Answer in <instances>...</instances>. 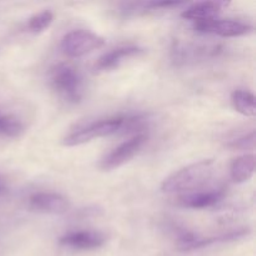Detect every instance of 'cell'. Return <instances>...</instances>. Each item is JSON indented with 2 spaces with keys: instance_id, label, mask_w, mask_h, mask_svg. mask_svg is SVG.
Segmentation results:
<instances>
[{
  "instance_id": "obj_6",
  "label": "cell",
  "mask_w": 256,
  "mask_h": 256,
  "mask_svg": "<svg viewBox=\"0 0 256 256\" xmlns=\"http://www.w3.org/2000/svg\"><path fill=\"white\" fill-rule=\"evenodd\" d=\"M194 30L200 34L216 35L220 38H240L254 32V26L249 22L232 19H212L195 22Z\"/></svg>"
},
{
  "instance_id": "obj_10",
  "label": "cell",
  "mask_w": 256,
  "mask_h": 256,
  "mask_svg": "<svg viewBox=\"0 0 256 256\" xmlns=\"http://www.w3.org/2000/svg\"><path fill=\"white\" fill-rule=\"evenodd\" d=\"M225 189H212L209 192H192L179 195L174 204L182 209L202 210L219 204L225 198Z\"/></svg>"
},
{
  "instance_id": "obj_5",
  "label": "cell",
  "mask_w": 256,
  "mask_h": 256,
  "mask_svg": "<svg viewBox=\"0 0 256 256\" xmlns=\"http://www.w3.org/2000/svg\"><path fill=\"white\" fill-rule=\"evenodd\" d=\"M148 142V135L146 134H138L130 138L129 140L120 144L119 146L115 148L114 150L109 152L106 156H104L100 162V169L102 172H112L115 169L124 166L125 164L134 159L145 144Z\"/></svg>"
},
{
  "instance_id": "obj_12",
  "label": "cell",
  "mask_w": 256,
  "mask_h": 256,
  "mask_svg": "<svg viewBox=\"0 0 256 256\" xmlns=\"http://www.w3.org/2000/svg\"><path fill=\"white\" fill-rule=\"evenodd\" d=\"M229 5L226 2H202L188 6L182 12V18L189 22H202L206 20L218 19L220 12Z\"/></svg>"
},
{
  "instance_id": "obj_4",
  "label": "cell",
  "mask_w": 256,
  "mask_h": 256,
  "mask_svg": "<svg viewBox=\"0 0 256 256\" xmlns=\"http://www.w3.org/2000/svg\"><path fill=\"white\" fill-rule=\"evenodd\" d=\"M105 44L106 42L100 35L89 32V30L78 29L68 32L62 38L60 48L68 58L78 59V58L85 56L95 50L102 49L105 46Z\"/></svg>"
},
{
  "instance_id": "obj_18",
  "label": "cell",
  "mask_w": 256,
  "mask_h": 256,
  "mask_svg": "<svg viewBox=\"0 0 256 256\" xmlns=\"http://www.w3.org/2000/svg\"><path fill=\"white\" fill-rule=\"evenodd\" d=\"M2 192V184H0V192Z\"/></svg>"
},
{
  "instance_id": "obj_8",
  "label": "cell",
  "mask_w": 256,
  "mask_h": 256,
  "mask_svg": "<svg viewBox=\"0 0 256 256\" xmlns=\"http://www.w3.org/2000/svg\"><path fill=\"white\" fill-rule=\"evenodd\" d=\"M106 238L102 232L94 230H82L65 234L59 239L60 246L76 252H89L104 246Z\"/></svg>"
},
{
  "instance_id": "obj_16",
  "label": "cell",
  "mask_w": 256,
  "mask_h": 256,
  "mask_svg": "<svg viewBox=\"0 0 256 256\" xmlns=\"http://www.w3.org/2000/svg\"><path fill=\"white\" fill-rule=\"evenodd\" d=\"M52 22H54V14L50 10H44L28 20L26 29L32 34H40L46 32L52 26Z\"/></svg>"
},
{
  "instance_id": "obj_1",
  "label": "cell",
  "mask_w": 256,
  "mask_h": 256,
  "mask_svg": "<svg viewBox=\"0 0 256 256\" xmlns=\"http://www.w3.org/2000/svg\"><path fill=\"white\" fill-rule=\"evenodd\" d=\"M215 170L212 159L194 162L178 172H172L162 184V192L165 194H188L198 192L202 185L212 179Z\"/></svg>"
},
{
  "instance_id": "obj_15",
  "label": "cell",
  "mask_w": 256,
  "mask_h": 256,
  "mask_svg": "<svg viewBox=\"0 0 256 256\" xmlns=\"http://www.w3.org/2000/svg\"><path fill=\"white\" fill-rule=\"evenodd\" d=\"M25 132V128L19 119L12 115L0 114V136L16 139L22 136Z\"/></svg>"
},
{
  "instance_id": "obj_7",
  "label": "cell",
  "mask_w": 256,
  "mask_h": 256,
  "mask_svg": "<svg viewBox=\"0 0 256 256\" xmlns=\"http://www.w3.org/2000/svg\"><path fill=\"white\" fill-rule=\"evenodd\" d=\"M29 209L38 214L64 215L70 210V202L56 192H36L29 198Z\"/></svg>"
},
{
  "instance_id": "obj_17",
  "label": "cell",
  "mask_w": 256,
  "mask_h": 256,
  "mask_svg": "<svg viewBox=\"0 0 256 256\" xmlns=\"http://www.w3.org/2000/svg\"><path fill=\"white\" fill-rule=\"evenodd\" d=\"M255 142H256V135L254 130H252V132H250L249 134L242 135V136L232 140L226 146L232 150H238V152H248V150L255 149Z\"/></svg>"
},
{
  "instance_id": "obj_2",
  "label": "cell",
  "mask_w": 256,
  "mask_h": 256,
  "mask_svg": "<svg viewBox=\"0 0 256 256\" xmlns=\"http://www.w3.org/2000/svg\"><path fill=\"white\" fill-rule=\"evenodd\" d=\"M49 82L55 94L66 104L78 105L84 99V80L72 65L65 62L55 65L50 72Z\"/></svg>"
},
{
  "instance_id": "obj_13",
  "label": "cell",
  "mask_w": 256,
  "mask_h": 256,
  "mask_svg": "<svg viewBox=\"0 0 256 256\" xmlns=\"http://www.w3.org/2000/svg\"><path fill=\"white\" fill-rule=\"evenodd\" d=\"M256 158L254 154H246L236 158L230 166V176L236 184L250 182L255 174Z\"/></svg>"
},
{
  "instance_id": "obj_14",
  "label": "cell",
  "mask_w": 256,
  "mask_h": 256,
  "mask_svg": "<svg viewBox=\"0 0 256 256\" xmlns=\"http://www.w3.org/2000/svg\"><path fill=\"white\" fill-rule=\"evenodd\" d=\"M232 104L234 109L244 116L254 118L256 115L255 95L249 90H235L232 94Z\"/></svg>"
},
{
  "instance_id": "obj_9",
  "label": "cell",
  "mask_w": 256,
  "mask_h": 256,
  "mask_svg": "<svg viewBox=\"0 0 256 256\" xmlns=\"http://www.w3.org/2000/svg\"><path fill=\"white\" fill-rule=\"evenodd\" d=\"M144 52L145 50L142 48L136 46V45L119 46L116 49H112V52H108L104 55H102L95 62L94 70L95 72H112V70L119 69L125 62L134 59V58H139Z\"/></svg>"
},
{
  "instance_id": "obj_11",
  "label": "cell",
  "mask_w": 256,
  "mask_h": 256,
  "mask_svg": "<svg viewBox=\"0 0 256 256\" xmlns=\"http://www.w3.org/2000/svg\"><path fill=\"white\" fill-rule=\"evenodd\" d=\"M250 234H252V230L249 228H242V229L232 230V232H226V234L218 235V236L199 238L198 235H194L188 242L178 245V249L184 252H195V250H202L205 249V248H210L212 245L225 244V242H238V240H242L249 236Z\"/></svg>"
},
{
  "instance_id": "obj_3",
  "label": "cell",
  "mask_w": 256,
  "mask_h": 256,
  "mask_svg": "<svg viewBox=\"0 0 256 256\" xmlns=\"http://www.w3.org/2000/svg\"><path fill=\"white\" fill-rule=\"evenodd\" d=\"M122 124H124V116L109 118V119L94 122L82 128V129L76 130V132H72L69 135H66L62 140V145L66 148H75L88 144L95 139L120 134Z\"/></svg>"
}]
</instances>
